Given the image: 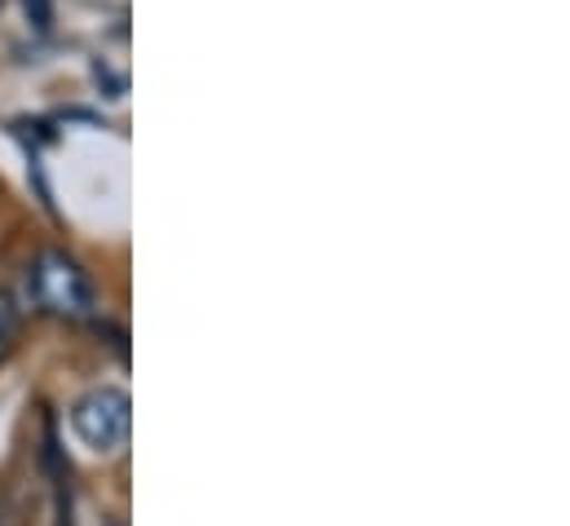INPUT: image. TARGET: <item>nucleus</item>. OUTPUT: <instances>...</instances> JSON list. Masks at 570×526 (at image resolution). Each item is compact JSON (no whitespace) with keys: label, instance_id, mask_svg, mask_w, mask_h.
<instances>
[{"label":"nucleus","instance_id":"f257e3e1","mask_svg":"<svg viewBox=\"0 0 570 526\" xmlns=\"http://www.w3.org/2000/svg\"><path fill=\"white\" fill-rule=\"evenodd\" d=\"M27 288H31L36 305L45 314H58V319H71V323L89 319L94 314V301H98L94 296V279L85 274V265L76 262V257H67L62 249H45L31 262Z\"/></svg>","mask_w":570,"mask_h":526},{"label":"nucleus","instance_id":"f03ea898","mask_svg":"<svg viewBox=\"0 0 570 526\" xmlns=\"http://www.w3.org/2000/svg\"><path fill=\"white\" fill-rule=\"evenodd\" d=\"M71 429L76 438L89 447V451H120L129 442V429H134V402L125 390L116 386H98L71 407Z\"/></svg>","mask_w":570,"mask_h":526},{"label":"nucleus","instance_id":"7ed1b4c3","mask_svg":"<svg viewBox=\"0 0 570 526\" xmlns=\"http://www.w3.org/2000/svg\"><path fill=\"white\" fill-rule=\"evenodd\" d=\"M13 341H18V305L9 292H0V363L9 359Z\"/></svg>","mask_w":570,"mask_h":526},{"label":"nucleus","instance_id":"20e7f679","mask_svg":"<svg viewBox=\"0 0 570 526\" xmlns=\"http://www.w3.org/2000/svg\"><path fill=\"white\" fill-rule=\"evenodd\" d=\"M22 4H27V18H31L40 31L53 22V4H49V0H22Z\"/></svg>","mask_w":570,"mask_h":526}]
</instances>
